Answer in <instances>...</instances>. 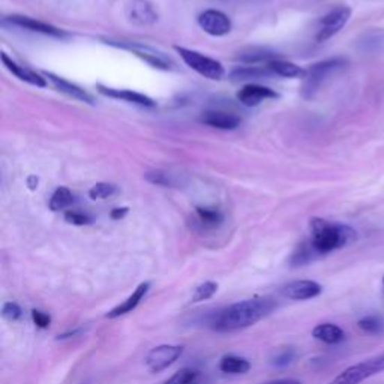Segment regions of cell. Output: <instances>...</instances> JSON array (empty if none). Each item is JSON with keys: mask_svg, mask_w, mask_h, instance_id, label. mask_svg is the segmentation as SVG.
Returning a JSON list of instances; mask_svg holds the SVG:
<instances>
[{"mask_svg": "<svg viewBox=\"0 0 384 384\" xmlns=\"http://www.w3.org/2000/svg\"><path fill=\"white\" fill-rule=\"evenodd\" d=\"M312 336L315 339H319L324 344L333 345V344H339L341 341H344L345 333L338 324L321 323L319 326H315L312 330Z\"/></svg>", "mask_w": 384, "mask_h": 384, "instance_id": "d6986e66", "label": "cell"}, {"mask_svg": "<svg viewBox=\"0 0 384 384\" xmlns=\"http://www.w3.org/2000/svg\"><path fill=\"white\" fill-rule=\"evenodd\" d=\"M383 285H384V278H383Z\"/></svg>", "mask_w": 384, "mask_h": 384, "instance_id": "ab89813d", "label": "cell"}, {"mask_svg": "<svg viewBox=\"0 0 384 384\" xmlns=\"http://www.w3.org/2000/svg\"><path fill=\"white\" fill-rule=\"evenodd\" d=\"M272 75V71L266 68H260V66H243V68H237L232 72L233 80H253V79H264V77Z\"/></svg>", "mask_w": 384, "mask_h": 384, "instance_id": "d4e9b609", "label": "cell"}, {"mask_svg": "<svg viewBox=\"0 0 384 384\" xmlns=\"http://www.w3.org/2000/svg\"><path fill=\"white\" fill-rule=\"evenodd\" d=\"M198 26L203 29L207 35L225 36L232 32V20L224 13L216 9H207L198 15Z\"/></svg>", "mask_w": 384, "mask_h": 384, "instance_id": "9c48e42d", "label": "cell"}, {"mask_svg": "<svg viewBox=\"0 0 384 384\" xmlns=\"http://www.w3.org/2000/svg\"><path fill=\"white\" fill-rule=\"evenodd\" d=\"M278 98V93L272 89L264 88L260 84H246L237 92V99L242 102L245 107H257L266 99Z\"/></svg>", "mask_w": 384, "mask_h": 384, "instance_id": "7c38bea8", "label": "cell"}, {"mask_svg": "<svg viewBox=\"0 0 384 384\" xmlns=\"http://www.w3.org/2000/svg\"><path fill=\"white\" fill-rule=\"evenodd\" d=\"M2 62L6 66V70L11 71L17 77V79H20L22 81H26L29 84L36 86V88H45V86H47V81H45L47 79H44V77H41L40 74L27 70L26 66L18 65L13 59H9V57L5 53H2Z\"/></svg>", "mask_w": 384, "mask_h": 384, "instance_id": "ac0fdd59", "label": "cell"}, {"mask_svg": "<svg viewBox=\"0 0 384 384\" xmlns=\"http://www.w3.org/2000/svg\"><path fill=\"white\" fill-rule=\"evenodd\" d=\"M219 369L225 374H232V376H239V374H246L251 369V363L245 358L236 356V354H225L219 360Z\"/></svg>", "mask_w": 384, "mask_h": 384, "instance_id": "7402d4cb", "label": "cell"}, {"mask_svg": "<svg viewBox=\"0 0 384 384\" xmlns=\"http://www.w3.org/2000/svg\"><path fill=\"white\" fill-rule=\"evenodd\" d=\"M105 42L118 47V48H123V50L131 51L132 54H136L137 57H140L141 61L149 63L152 68L162 70V71H170L173 68V62H171L170 57H167L164 53H161V51L155 50V48H152L149 45H143V44H137V42L111 41V40H107Z\"/></svg>", "mask_w": 384, "mask_h": 384, "instance_id": "8992f818", "label": "cell"}, {"mask_svg": "<svg viewBox=\"0 0 384 384\" xmlns=\"http://www.w3.org/2000/svg\"><path fill=\"white\" fill-rule=\"evenodd\" d=\"M184 353V347L182 345H171V344H162L158 347L152 349L146 356V367L150 372H161L171 367Z\"/></svg>", "mask_w": 384, "mask_h": 384, "instance_id": "52a82bcc", "label": "cell"}, {"mask_svg": "<svg viewBox=\"0 0 384 384\" xmlns=\"http://www.w3.org/2000/svg\"><path fill=\"white\" fill-rule=\"evenodd\" d=\"M65 221L72 225H89L93 219L89 215L77 212V210H68V212L65 214Z\"/></svg>", "mask_w": 384, "mask_h": 384, "instance_id": "d6a6232c", "label": "cell"}, {"mask_svg": "<svg viewBox=\"0 0 384 384\" xmlns=\"http://www.w3.org/2000/svg\"><path fill=\"white\" fill-rule=\"evenodd\" d=\"M351 17V9L349 6H339L335 8L333 11L329 14H326L321 22H320V29L319 33H317V41L324 42L328 41L329 38L338 33L341 29L347 24Z\"/></svg>", "mask_w": 384, "mask_h": 384, "instance_id": "ba28073f", "label": "cell"}, {"mask_svg": "<svg viewBox=\"0 0 384 384\" xmlns=\"http://www.w3.org/2000/svg\"><path fill=\"white\" fill-rule=\"evenodd\" d=\"M272 297H254L240 301L218 311L210 319V328L216 332H234L251 328L276 308Z\"/></svg>", "mask_w": 384, "mask_h": 384, "instance_id": "6da1fadb", "label": "cell"}, {"mask_svg": "<svg viewBox=\"0 0 384 384\" xmlns=\"http://www.w3.org/2000/svg\"><path fill=\"white\" fill-rule=\"evenodd\" d=\"M296 358V351L291 347H285L278 350L275 353V356L272 359V363L276 365V367H287V365H290Z\"/></svg>", "mask_w": 384, "mask_h": 384, "instance_id": "4dcf8cb0", "label": "cell"}, {"mask_svg": "<svg viewBox=\"0 0 384 384\" xmlns=\"http://www.w3.org/2000/svg\"><path fill=\"white\" fill-rule=\"evenodd\" d=\"M127 214H128V207H116V209H113V210H111L110 216H111V219H114V221H119V219H122V218L127 216Z\"/></svg>", "mask_w": 384, "mask_h": 384, "instance_id": "d590c367", "label": "cell"}, {"mask_svg": "<svg viewBox=\"0 0 384 384\" xmlns=\"http://www.w3.org/2000/svg\"><path fill=\"white\" fill-rule=\"evenodd\" d=\"M266 384H302V383L299 380H294V378H281V380L269 381Z\"/></svg>", "mask_w": 384, "mask_h": 384, "instance_id": "8d00e7d4", "label": "cell"}, {"mask_svg": "<svg viewBox=\"0 0 384 384\" xmlns=\"http://www.w3.org/2000/svg\"><path fill=\"white\" fill-rule=\"evenodd\" d=\"M269 70L272 71V74L285 77V79H305L306 77V70L297 66L296 63L287 62V61H280L276 59L271 63H267Z\"/></svg>", "mask_w": 384, "mask_h": 384, "instance_id": "ffe728a7", "label": "cell"}, {"mask_svg": "<svg viewBox=\"0 0 384 384\" xmlns=\"http://www.w3.org/2000/svg\"><path fill=\"white\" fill-rule=\"evenodd\" d=\"M2 315L3 319L9 321H17L23 317V310L20 308V305L15 302H6L2 308Z\"/></svg>", "mask_w": 384, "mask_h": 384, "instance_id": "1f68e13d", "label": "cell"}, {"mask_svg": "<svg viewBox=\"0 0 384 384\" xmlns=\"http://www.w3.org/2000/svg\"><path fill=\"white\" fill-rule=\"evenodd\" d=\"M83 332V329H75V330H71V332H66L63 335H59L57 336V339H68V338H74V336L80 335Z\"/></svg>", "mask_w": 384, "mask_h": 384, "instance_id": "74e56055", "label": "cell"}, {"mask_svg": "<svg viewBox=\"0 0 384 384\" xmlns=\"http://www.w3.org/2000/svg\"><path fill=\"white\" fill-rule=\"evenodd\" d=\"M216 291H218V284L214 281H206L195 288L194 294H192V302L197 303V302L212 299V297L216 294Z\"/></svg>", "mask_w": 384, "mask_h": 384, "instance_id": "f1b7e54d", "label": "cell"}, {"mask_svg": "<svg viewBox=\"0 0 384 384\" xmlns=\"http://www.w3.org/2000/svg\"><path fill=\"white\" fill-rule=\"evenodd\" d=\"M96 89H98V92L101 95L109 96V98H113V99H122V101H127L131 104L141 105V107H155V101L149 98V96L144 93H138V92L128 90V89L107 88V86H104V84H98L96 86Z\"/></svg>", "mask_w": 384, "mask_h": 384, "instance_id": "4fadbf2b", "label": "cell"}, {"mask_svg": "<svg viewBox=\"0 0 384 384\" xmlns=\"http://www.w3.org/2000/svg\"><path fill=\"white\" fill-rule=\"evenodd\" d=\"M321 291H323V287L319 282L310 281V280H301V281H293L284 285L281 294L291 301H310L317 296H320Z\"/></svg>", "mask_w": 384, "mask_h": 384, "instance_id": "30bf717a", "label": "cell"}, {"mask_svg": "<svg viewBox=\"0 0 384 384\" xmlns=\"http://www.w3.org/2000/svg\"><path fill=\"white\" fill-rule=\"evenodd\" d=\"M310 230L311 239L308 242L319 257L347 246L358 237L356 232L351 227L339 223H332V221L323 218H312Z\"/></svg>", "mask_w": 384, "mask_h": 384, "instance_id": "7a4b0ae2", "label": "cell"}, {"mask_svg": "<svg viewBox=\"0 0 384 384\" xmlns=\"http://www.w3.org/2000/svg\"><path fill=\"white\" fill-rule=\"evenodd\" d=\"M128 17L132 23L138 26H149L158 20L155 8L149 0H132L128 8Z\"/></svg>", "mask_w": 384, "mask_h": 384, "instance_id": "9a60e30c", "label": "cell"}, {"mask_svg": "<svg viewBox=\"0 0 384 384\" xmlns=\"http://www.w3.org/2000/svg\"><path fill=\"white\" fill-rule=\"evenodd\" d=\"M197 221L203 228H216L224 221V215L221 214V210L214 207H197Z\"/></svg>", "mask_w": 384, "mask_h": 384, "instance_id": "603a6c76", "label": "cell"}, {"mask_svg": "<svg viewBox=\"0 0 384 384\" xmlns=\"http://www.w3.org/2000/svg\"><path fill=\"white\" fill-rule=\"evenodd\" d=\"M146 179L150 182V184H155L159 186H170L171 185L170 175H167V173H164V171H159V170L147 173Z\"/></svg>", "mask_w": 384, "mask_h": 384, "instance_id": "836d02e7", "label": "cell"}, {"mask_svg": "<svg viewBox=\"0 0 384 384\" xmlns=\"http://www.w3.org/2000/svg\"><path fill=\"white\" fill-rule=\"evenodd\" d=\"M44 77L51 81V84L54 86L57 90H59L61 93L68 95L70 98L86 102V104H95L93 96L89 92H86L84 89H81L80 86H77V84H74L68 80H65V79H62V77L56 75L53 72H44Z\"/></svg>", "mask_w": 384, "mask_h": 384, "instance_id": "5bb4252c", "label": "cell"}, {"mask_svg": "<svg viewBox=\"0 0 384 384\" xmlns=\"http://www.w3.org/2000/svg\"><path fill=\"white\" fill-rule=\"evenodd\" d=\"M200 120L201 123L207 125V127L224 131H233L240 125V118L227 111H207L201 116Z\"/></svg>", "mask_w": 384, "mask_h": 384, "instance_id": "e0dca14e", "label": "cell"}, {"mask_svg": "<svg viewBox=\"0 0 384 384\" xmlns=\"http://www.w3.org/2000/svg\"><path fill=\"white\" fill-rule=\"evenodd\" d=\"M237 59L248 65H257V63H271L278 59V54L275 51L267 50V48H249L246 51L239 53Z\"/></svg>", "mask_w": 384, "mask_h": 384, "instance_id": "44dd1931", "label": "cell"}, {"mask_svg": "<svg viewBox=\"0 0 384 384\" xmlns=\"http://www.w3.org/2000/svg\"><path fill=\"white\" fill-rule=\"evenodd\" d=\"M72 205H74L72 192L68 188L61 186V188H57L53 192V195L50 198V205H48V206H50V209L53 210V212H59V210L68 209Z\"/></svg>", "mask_w": 384, "mask_h": 384, "instance_id": "cb8c5ba5", "label": "cell"}, {"mask_svg": "<svg viewBox=\"0 0 384 384\" xmlns=\"http://www.w3.org/2000/svg\"><path fill=\"white\" fill-rule=\"evenodd\" d=\"M175 50L191 70H194L197 74L205 77V79L221 80L225 75L223 63L212 59V57H207L194 50H188V48L184 47H175Z\"/></svg>", "mask_w": 384, "mask_h": 384, "instance_id": "3957f363", "label": "cell"}, {"mask_svg": "<svg viewBox=\"0 0 384 384\" xmlns=\"http://www.w3.org/2000/svg\"><path fill=\"white\" fill-rule=\"evenodd\" d=\"M5 23L26 29V31H31V32H35V33H42V35H47V36H53V38H65L66 36V33L63 31H61V29H57V27L48 24V23L36 20V18L26 17V15H11V17L6 18Z\"/></svg>", "mask_w": 384, "mask_h": 384, "instance_id": "8fae6325", "label": "cell"}, {"mask_svg": "<svg viewBox=\"0 0 384 384\" xmlns=\"http://www.w3.org/2000/svg\"><path fill=\"white\" fill-rule=\"evenodd\" d=\"M149 288H150V282H141L136 288V290L132 291V294L128 297L127 301H123L120 305L114 306L111 311L105 314V317L113 320V319H119V317H122V315H127V314L132 312L140 305V302L144 299V296L147 294Z\"/></svg>", "mask_w": 384, "mask_h": 384, "instance_id": "2e32d148", "label": "cell"}, {"mask_svg": "<svg viewBox=\"0 0 384 384\" xmlns=\"http://www.w3.org/2000/svg\"><path fill=\"white\" fill-rule=\"evenodd\" d=\"M345 65H347V61L341 59V57H335V59H328L312 65L311 68L306 71L305 83L302 88L305 98H312L314 93L319 90L321 83L326 80V77L336 70H341Z\"/></svg>", "mask_w": 384, "mask_h": 384, "instance_id": "5b68a950", "label": "cell"}, {"mask_svg": "<svg viewBox=\"0 0 384 384\" xmlns=\"http://www.w3.org/2000/svg\"><path fill=\"white\" fill-rule=\"evenodd\" d=\"M384 371V353L374 356L371 359L363 360L360 363L351 365L347 369H344L339 376H336L329 384H360L377 374Z\"/></svg>", "mask_w": 384, "mask_h": 384, "instance_id": "277c9868", "label": "cell"}, {"mask_svg": "<svg viewBox=\"0 0 384 384\" xmlns=\"http://www.w3.org/2000/svg\"><path fill=\"white\" fill-rule=\"evenodd\" d=\"M315 258H319V255L315 254V251L312 249L311 243L310 242H303L294 251V254L291 257V264L293 266H303V264H308V263L314 262Z\"/></svg>", "mask_w": 384, "mask_h": 384, "instance_id": "484cf974", "label": "cell"}, {"mask_svg": "<svg viewBox=\"0 0 384 384\" xmlns=\"http://www.w3.org/2000/svg\"><path fill=\"white\" fill-rule=\"evenodd\" d=\"M32 319H33V323L38 326V328H41V329H47L51 323L50 315L45 314V312H41V311H36V310L32 311Z\"/></svg>", "mask_w": 384, "mask_h": 384, "instance_id": "e575fe53", "label": "cell"}, {"mask_svg": "<svg viewBox=\"0 0 384 384\" xmlns=\"http://www.w3.org/2000/svg\"><path fill=\"white\" fill-rule=\"evenodd\" d=\"M200 372L194 368H182L162 384H197Z\"/></svg>", "mask_w": 384, "mask_h": 384, "instance_id": "4316f807", "label": "cell"}, {"mask_svg": "<svg viewBox=\"0 0 384 384\" xmlns=\"http://www.w3.org/2000/svg\"><path fill=\"white\" fill-rule=\"evenodd\" d=\"M116 191H118V188L114 185L101 182V184H96L95 186L90 188L89 197L92 200H105V198H110L111 195L116 194Z\"/></svg>", "mask_w": 384, "mask_h": 384, "instance_id": "f546056e", "label": "cell"}, {"mask_svg": "<svg viewBox=\"0 0 384 384\" xmlns=\"http://www.w3.org/2000/svg\"><path fill=\"white\" fill-rule=\"evenodd\" d=\"M27 185H29V188H31L32 191L36 189V188H38V177H35V176L29 177V179H27Z\"/></svg>", "mask_w": 384, "mask_h": 384, "instance_id": "f35d334b", "label": "cell"}, {"mask_svg": "<svg viewBox=\"0 0 384 384\" xmlns=\"http://www.w3.org/2000/svg\"><path fill=\"white\" fill-rule=\"evenodd\" d=\"M358 326L363 332L371 333V335H378L384 329V323L381 320V317H378V315L363 317V319H360L358 321Z\"/></svg>", "mask_w": 384, "mask_h": 384, "instance_id": "83f0119b", "label": "cell"}]
</instances>
